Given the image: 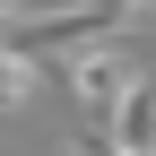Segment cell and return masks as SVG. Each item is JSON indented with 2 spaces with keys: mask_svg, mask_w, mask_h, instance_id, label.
<instances>
[{
  "mask_svg": "<svg viewBox=\"0 0 156 156\" xmlns=\"http://www.w3.org/2000/svg\"><path fill=\"white\" fill-rule=\"evenodd\" d=\"M61 87H69V104L87 113L95 130H113V122H122V104L147 87V78L130 69L122 52H104V44H95V52H69V61H61Z\"/></svg>",
  "mask_w": 156,
  "mask_h": 156,
  "instance_id": "6da1fadb",
  "label": "cell"
},
{
  "mask_svg": "<svg viewBox=\"0 0 156 156\" xmlns=\"http://www.w3.org/2000/svg\"><path fill=\"white\" fill-rule=\"evenodd\" d=\"M104 139H113V147H130V156H156V95H147V87L122 104V122H113Z\"/></svg>",
  "mask_w": 156,
  "mask_h": 156,
  "instance_id": "7a4b0ae2",
  "label": "cell"
},
{
  "mask_svg": "<svg viewBox=\"0 0 156 156\" xmlns=\"http://www.w3.org/2000/svg\"><path fill=\"white\" fill-rule=\"evenodd\" d=\"M26 95H35V52L0 35V113H9V104H26Z\"/></svg>",
  "mask_w": 156,
  "mask_h": 156,
  "instance_id": "3957f363",
  "label": "cell"
},
{
  "mask_svg": "<svg viewBox=\"0 0 156 156\" xmlns=\"http://www.w3.org/2000/svg\"><path fill=\"white\" fill-rule=\"evenodd\" d=\"M61 156H130V147H113V139H78V147H61Z\"/></svg>",
  "mask_w": 156,
  "mask_h": 156,
  "instance_id": "277c9868",
  "label": "cell"
},
{
  "mask_svg": "<svg viewBox=\"0 0 156 156\" xmlns=\"http://www.w3.org/2000/svg\"><path fill=\"white\" fill-rule=\"evenodd\" d=\"M17 17H26V9H17V0H0V26H17Z\"/></svg>",
  "mask_w": 156,
  "mask_h": 156,
  "instance_id": "5b68a950",
  "label": "cell"
}]
</instances>
